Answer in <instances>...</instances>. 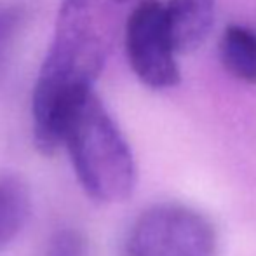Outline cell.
I'll list each match as a JSON object with an SVG mask.
<instances>
[{"instance_id":"obj_1","label":"cell","mask_w":256,"mask_h":256,"mask_svg":"<svg viewBox=\"0 0 256 256\" xmlns=\"http://www.w3.org/2000/svg\"><path fill=\"white\" fill-rule=\"evenodd\" d=\"M114 18L100 0H63L51 48L32 94L34 142L44 154L64 146L66 131L114 48Z\"/></svg>"},{"instance_id":"obj_2","label":"cell","mask_w":256,"mask_h":256,"mask_svg":"<svg viewBox=\"0 0 256 256\" xmlns=\"http://www.w3.org/2000/svg\"><path fill=\"white\" fill-rule=\"evenodd\" d=\"M78 183L91 199L122 202L136 185L131 146L102 100L91 92L75 114L64 138Z\"/></svg>"},{"instance_id":"obj_3","label":"cell","mask_w":256,"mask_h":256,"mask_svg":"<svg viewBox=\"0 0 256 256\" xmlns=\"http://www.w3.org/2000/svg\"><path fill=\"white\" fill-rule=\"evenodd\" d=\"M212 223L188 206L164 202L140 212L129 226L122 256H216Z\"/></svg>"},{"instance_id":"obj_4","label":"cell","mask_w":256,"mask_h":256,"mask_svg":"<svg viewBox=\"0 0 256 256\" xmlns=\"http://www.w3.org/2000/svg\"><path fill=\"white\" fill-rule=\"evenodd\" d=\"M126 52L134 75L152 89H169L180 82L176 49L158 0H140L126 23Z\"/></svg>"},{"instance_id":"obj_5","label":"cell","mask_w":256,"mask_h":256,"mask_svg":"<svg viewBox=\"0 0 256 256\" xmlns=\"http://www.w3.org/2000/svg\"><path fill=\"white\" fill-rule=\"evenodd\" d=\"M214 18V0H169L166 4V20L176 54H192L202 48Z\"/></svg>"},{"instance_id":"obj_6","label":"cell","mask_w":256,"mask_h":256,"mask_svg":"<svg viewBox=\"0 0 256 256\" xmlns=\"http://www.w3.org/2000/svg\"><path fill=\"white\" fill-rule=\"evenodd\" d=\"M32 214V192L16 172H0V251L24 228Z\"/></svg>"},{"instance_id":"obj_7","label":"cell","mask_w":256,"mask_h":256,"mask_svg":"<svg viewBox=\"0 0 256 256\" xmlns=\"http://www.w3.org/2000/svg\"><path fill=\"white\" fill-rule=\"evenodd\" d=\"M218 56L232 77L256 84V30L246 24H230L218 42Z\"/></svg>"},{"instance_id":"obj_8","label":"cell","mask_w":256,"mask_h":256,"mask_svg":"<svg viewBox=\"0 0 256 256\" xmlns=\"http://www.w3.org/2000/svg\"><path fill=\"white\" fill-rule=\"evenodd\" d=\"M88 242L80 230L64 226L52 234L48 242L46 256H84Z\"/></svg>"},{"instance_id":"obj_9","label":"cell","mask_w":256,"mask_h":256,"mask_svg":"<svg viewBox=\"0 0 256 256\" xmlns=\"http://www.w3.org/2000/svg\"><path fill=\"white\" fill-rule=\"evenodd\" d=\"M24 9L21 6L0 7V63L6 60L7 51L12 46L23 24Z\"/></svg>"},{"instance_id":"obj_10","label":"cell","mask_w":256,"mask_h":256,"mask_svg":"<svg viewBox=\"0 0 256 256\" xmlns=\"http://www.w3.org/2000/svg\"><path fill=\"white\" fill-rule=\"evenodd\" d=\"M112 2H117V4H122V2H128V0H112Z\"/></svg>"}]
</instances>
